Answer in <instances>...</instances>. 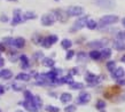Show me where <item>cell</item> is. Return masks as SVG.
I'll list each match as a JSON object with an SVG mask.
<instances>
[{"instance_id":"cell-32","label":"cell","mask_w":125,"mask_h":112,"mask_svg":"<svg viewBox=\"0 0 125 112\" xmlns=\"http://www.w3.org/2000/svg\"><path fill=\"white\" fill-rule=\"evenodd\" d=\"M107 69H108L110 72H113L115 69H116V63H115L114 61H110V62H108V63H107Z\"/></svg>"},{"instance_id":"cell-52","label":"cell","mask_w":125,"mask_h":112,"mask_svg":"<svg viewBox=\"0 0 125 112\" xmlns=\"http://www.w3.org/2000/svg\"><path fill=\"white\" fill-rule=\"evenodd\" d=\"M7 1H17V0H7Z\"/></svg>"},{"instance_id":"cell-6","label":"cell","mask_w":125,"mask_h":112,"mask_svg":"<svg viewBox=\"0 0 125 112\" xmlns=\"http://www.w3.org/2000/svg\"><path fill=\"white\" fill-rule=\"evenodd\" d=\"M108 44V40L107 39H100V40H94L88 42V47H91L93 49H99V48H102L104 46Z\"/></svg>"},{"instance_id":"cell-31","label":"cell","mask_w":125,"mask_h":112,"mask_svg":"<svg viewBox=\"0 0 125 112\" xmlns=\"http://www.w3.org/2000/svg\"><path fill=\"white\" fill-rule=\"evenodd\" d=\"M45 110L47 112H59L60 111V109L57 108V106H54V105H47L45 108Z\"/></svg>"},{"instance_id":"cell-54","label":"cell","mask_w":125,"mask_h":112,"mask_svg":"<svg viewBox=\"0 0 125 112\" xmlns=\"http://www.w3.org/2000/svg\"><path fill=\"white\" fill-rule=\"evenodd\" d=\"M0 112H2V111H1V110H0Z\"/></svg>"},{"instance_id":"cell-15","label":"cell","mask_w":125,"mask_h":112,"mask_svg":"<svg viewBox=\"0 0 125 112\" xmlns=\"http://www.w3.org/2000/svg\"><path fill=\"white\" fill-rule=\"evenodd\" d=\"M60 100L62 103H64V104H67V103H69V102L72 101V95L69 93H63L62 95L60 96Z\"/></svg>"},{"instance_id":"cell-42","label":"cell","mask_w":125,"mask_h":112,"mask_svg":"<svg viewBox=\"0 0 125 112\" xmlns=\"http://www.w3.org/2000/svg\"><path fill=\"white\" fill-rule=\"evenodd\" d=\"M44 57V55H42V52H37L36 54H34V58H42Z\"/></svg>"},{"instance_id":"cell-30","label":"cell","mask_w":125,"mask_h":112,"mask_svg":"<svg viewBox=\"0 0 125 112\" xmlns=\"http://www.w3.org/2000/svg\"><path fill=\"white\" fill-rule=\"evenodd\" d=\"M19 58H20V55L17 54V53H15V52H14V53H13V52L9 53V60H10L11 62H16Z\"/></svg>"},{"instance_id":"cell-16","label":"cell","mask_w":125,"mask_h":112,"mask_svg":"<svg viewBox=\"0 0 125 112\" xmlns=\"http://www.w3.org/2000/svg\"><path fill=\"white\" fill-rule=\"evenodd\" d=\"M114 48L116 50H125V42L117 39L116 41H114Z\"/></svg>"},{"instance_id":"cell-35","label":"cell","mask_w":125,"mask_h":112,"mask_svg":"<svg viewBox=\"0 0 125 112\" xmlns=\"http://www.w3.org/2000/svg\"><path fill=\"white\" fill-rule=\"evenodd\" d=\"M47 39H48V41L52 44V45H54V44L57 41V36H55V34H51L49 37H47Z\"/></svg>"},{"instance_id":"cell-25","label":"cell","mask_w":125,"mask_h":112,"mask_svg":"<svg viewBox=\"0 0 125 112\" xmlns=\"http://www.w3.org/2000/svg\"><path fill=\"white\" fill-rule=\"evenodd\" d=\"M61 82H62V84H68V85H71L72 82H73L72 75H65V77H63V78L61 79Z\"/></svg>"},{"instance_id":"cell-14","label":"cell","mask_w":125,"mask_h":112,"mask_svg":"<svg viewBox=\"0 0 125 112\" xmlns=\"http://www.w3.org/2000/svg\"><path fill=\"white\" fill-rule=\"evenodd\" d=\"M13 77V73H11L10 70L8 69H5V70H1L0 71V78L1 79H5V80H8Z\"/></svg>"},{"instance_id":"cell-55","label":"cell","mask_w":125,"mask_h":112,"mask_svg":"<svg viewBox=\"0 0 125 112\" xmlns=\"http://www.w3.org/2000/svg\"><path fill=\"white\" fill-rule=\"evenodd\" d=\"M34 112H36V111H34Z\"/></svg>"},{"instance_id":"cell-23","label":"cell","mask_w":125,"mask_h":112,"mask_svg":"<svg viewBox=\"0 0 125 112\" xmlns=\"http://www.w3.org/2000/svg\"><path fill=\"white\" fill-rule=\"evenodd\" d=\"M61 46H62V48L69 49L72 46V42H71V40H69V39H63V40L61 41Z\"/></svg>"},{"instance_id":"cell-24","label":"cell","mask_w":125,"mask_h":112,"mask_svg":"<svg viewBox=\"0 0 125 112\" xmlns=\"http://www.w3.org/2000/svg\"><path fill=\"white\" fill-rule=\"evenodd\" d=\"M20 60L22 62V67L23 69H25V67H29V60H28V57L25 55H21L20 56Z\"/></svg>"},{"instance_id":"cell-3","label":"cell","mask_w":125,"mask_h":112,"mask_svg":"<svg viewBox=\"0 0 125 112\" xmlns=\"http://www.w3.org/2000/svg\"><path fill=\"white\" fill-rule=\"evenodd\" d=\"M87 19H88V16H83V17H79L76 22L73 23V25H72V28L70 29V31H71V32H75V31L82 30L84 26L86 25Z\"/></svg>"},{"instance_id":"cell-22","label":"cell","mask_w":125,"mask_h":112,"mask_svg":"<svg viewBox=\"0 0 125 112\" xmlns=\"http://www.w3.org/2000/svg\"><path fill=\"white\" fill-rule=\"evenodd\" d=\"M85 26H87V29H90V30H94L98 28V23L95 22L94 19H87Z\"/></svg>"},{"instance_id":"cell-12","label":"cell","mask_w":125,"mask_h":112,"mask_svg":"<svg viewBox=\"0 0 125 112\" xmlns=\"http://www.w3.org/2000/svg\"><path fill=\"white\" fill-rule=\"evenodd\" d=\"M125 75V71L123 67H116L114 71L111 72V77L115 79H119V78H123Z\"/></svg>"},{"instance_id":"cell-39","label":"cell","mask_w":125,"mask_h":112,"mask_svg":"<svg viewBox=\"0 0 125 112\" xmlns=\"http://www.w3.org/2000/svg\"><path fill=\"white\" fill-rule=\"evenodd\" d=\"M117 39L122 41H125V31H119L117 33Z\"/></svg>"},{"instance_id":"cell-4","label":"cell","mask_w":125,"mask_h":112,"mask_svg":"<svg viewBox=\"0 0 125 112\" xmlns=\"http://www.w3.org/2000/svg\"><path fill=\"white\" fill-rule=\"evenodd\" d=\"M55 21H56V19H55V16H54L53 13H51V14H46V15H44L42 17V24L44 26L53 25Z\"/></svg>"},{"instance_id":"cell-48","label":"cell","mask_w":125,"mask_h":112,"mask_svg":"<svg viewBox=\"0 0 125 112\" xmlns=\"http://www.w3.org/2000/svg\"><path fill=\"white\" fill-rule=\"evenodd\" d=\"M4 93H5V87L0 85V95H2Z\"/></svg>"},{"instance_id":"cell-27","label":"cell","mask_w":125,"mask_h":112,"mask_svg":"<svg viewBox=\"0 0 125 112\" xmlns=\"http://www.w3.org/2000/svg\"><path fill=\"white\" fill-rule=\"evenodd\" d=\"M44 38L42 36H39V34H34L33 37H32V41H33L36 45H42V41Z\"/></svg>"},{"instance_id":"cell-45","label":"cell","mask_w":125,"mask_h":112,"mask_svg":"<svg viewBox=\"0 0 125 112\" xmlns=\"http://www.w3.org/2000/svg\"><path fill=\"white\" fill-rule=\"evenodd\" d=\"M0 21H1V22H8V17L6 15H2L0 17Z\"/></svg>"},{"instance_id":"cell-18","label":"cell","mask_w":125,"mask_h":112,"mask_svg":"<svg viewBox=\"0 0 125 112\" xmlns=\"http://www.w3.org/2000/svg\"><path fill=\"white\" fill-rule=\"evenodd\" d=\"M31 79V75L28 73H19L16 75V80L17 81H29Z\"/></svg>"},{"instance_id":"cell-38","label":"cell","mask_w":125,"mask_h":112,"mask_svg":"<svg viewBox=\"0 0 125 112\" xmlns=\"http://www.w3.org/2000/svg\"><path fill=\"white\" fill-rule=\"evenodd\" d=\"M13 89L14 90H16V92H20V90H23L24 89V86H23V85H19V84H14V85H13Z\"/></svg>"},{"instance_id":"cell-49","label":"cell","mask_w":125,"mask_h":112,"mask_svg":"<svg viewBox=\"0 0 125 112\" xmlns=\"http://www.w3.org/2000/svg\"><path fill=\"white\" fill-rule=\"evenodd\" d=\"M121 60H122V62H123V63H125V55L122 56V58H121Z\"/></svg>"},{"instance_id":"cell-9","label":"cell","mask_w":125,"mask_h":112,"mask_svg":"<svg viewBox=\"0 0 125 112\" xmlns=\"http://www.w3.org/2000/svg\"><path fill=\"white\" fill-rule=\"evenodd\" d=\"M54 16H55V19H59L60 22H65L67 19H68V13L64 10H62V9H57V10H54L53 11Z\"/></svg>"},{"instance_id":"cell-28","label":"cell","mask_w":125,"mask_h":112,"mask_svg":"<svg viewBox=\"0 0 125 112\" xmlns=\"http://www.w3.org/2000/svg\"><path fill=\"white\" fill-rule=\"evenodd\" d=\"M95 106H96V109H98V110L102 111L103 109L106 108V102L103 101V100H99V101L96 102V105H95Z\"/></svg>"},{"instance_id":"cell-33","label":"cell","mask_w":125,"mask_h":112,"mask_svg":"<svg viewBox=\"0 0 125 112\" xmlns=\"http://www.w3.org/2000/svg\"><path fill=\"white\" fill-rule=\"evenodd\" d=\"M77 60L78 61H86L87 60V54L84 52H80L77 54Z\"/></svg>"},{"instance_id":"cell-5","label":"cell","mask_w":125,"mask_h":112,"mask_svg":"<svg viewBox=\"0 0 125 112\" xmlns=\"http://www.w3.org/2000/svg\"><path fill=\"white\" fill-rule=\"evenodd\" d=\"M90 101H91V94L87 93V92H82L79 94V96L77 97V104H87Z\"/></svg>"},{"instance_id":"cell-53","label":"cell","mask_w":125,"mask_h":112,"mask_svg":"<svg viewBox=\"0 0 125 112\" xmlns=\"http://www.w3.org/2000/svg\"><path fill=\"white\" fill-rule=\"evenodd\" d=\"M55 1H59V0H55Z\"/></svg>"},{"instance_id":"cell-51","label":"cell","mask_w":125,"mask_h":112,"mask_svg":"<svg viewBox=\"0 0 125 112\" xmlns=\"http://www.w3.org/2000/svg\"><path fill=\"white\" fill-rule=\"evenodd\" d=\"M16 112H24V111H22V110H17Z\"/></svg>"},{"instance_id":"cell-17","label":"cell","mask_w":125,"mask_h":112,"mask_svg":"<svg viewBox=\"0 0 125 112\" xmlns=\"http://www.w3.org/2000/svg\"><path fill=\"white\" fill-rule=\"evenodd\" d=\"M54 60L51 58V57H44L42 58V65L44 66H47V67H53L54 66Z\"/></svg>"},{"instance_id":"cell-34","label":"cell","mask_w":125,"mask_h":112,"mask_svg":"<svg viewBox=\"0 0 125 112\" xmlns=\"http://www.w3.org/2000/svg\"><path fill=\"white\" fill-rule=\"evenodd\" d=\"M24 97H25L27 101H32V100H33V95H32V93L29 92V90H25V92H24Z\"/></svg>"},{"instance_id":"cell-40","label":"cell","mask_w":125,"mask_h":112,"mask_svg":"<svg viewBox=\"0 0 125 112\" xmlns=\"http://www.w3.org/2000/svg\"><path fill=\"white\" fill-rule=\"evenodd\" d=\"M73 55H75V52H73V50H68L65 58H67V60H71L72 57H73Z\"/></svg>"},{"instance_id":"cell-37","label":"cell","mask_w":125,"mask_h":112,"mask_svg":"<svg viewBox=\"0 0 125 112\" xmlns=\"http://www.w3.org/2000/svg\"><path fill=\"white\" fill-rule=\"evenodd\" d=\"M42 45L44 46L45 48H49V47L52 46V44L48 41V39H47V38H44V39H42Z\"/></svg>"},{"instance_id":"cell-1","label":"cell","mask_w":125,"mask_h":112,"mask_svg":"<svg viewBox=\"0 0 125 112\" xmlns=\"http://www.w3.org/2000/svg\"><path fill=\"white\" fill-rule=\"evenodd\" d=\"M116 22H118V16H116V15H104L100 19L98 25L100 26V28H104V26L115 24Z\"/></svg>"},{"instance_id":"cell-47","label":"cell","mask_w":125,"mask_h":112,"mask_svg":"<svg viewBox=\"0 0 125 112\" xmlns=\"http://www.w3.org/2000/svg\"><path fill=\"white\" fill-rule=\"evenodd\" d=\"M5 64V60L2 58V57H0V67H2Z\"/></svg>"},{"instance_id":"cell-26","label":"cell","mask_w":125,"mask_h":112,"mask_svg":"<svg viewBox=\"0 0 125 112\" xmlns=\"http://www.w3.org/2000/svg\"><path fill=\"white\" fill-rule=\"evenodd\" d=\"M32 102L34 103V105H36V108H37V109H40L42 106V101L40 100V97H39V96H33Z\"/></svg>"},{"instance_id":"cell-11","label":"cell","mask_w":125,"mask_h":112,"mask_svg":"<svg viewBox=\"0 0 125 112\" xmlns=\"http://www.w3.org/2000/svg\"><path fill=\"white\" fill-rule=\"evenodd\" d=\"M21 104L24 106V109H27L29 112H34V111L38 110V109L36 108V105H34V103L32 101H27V100H25V101L22 102Z\"/></svg>"},{"instance_id":"cell-44","label":"cell","mask_w":125,"mask_h":112,"mask_svg":"<svg viewBox=\"0 0 125 112\" xmlns=\"http://www.w3.org/2000/svg\"><path fill=\"white\" fill-rule=\"evenodd\" d=\"M70 75H78V69L77 67H72L71 70H70Z\"/></svg>"},{"instance_id":"cell-20","label":"cell","mask_w":125,"mask_h":112,"mask_svg":"<svg viewBox=\"0 0 125 112\" xmlns=\"http://www.w3.org/2000/svg\"><path fill=\"white\" fill-rule=\"evenodd\" d=\"M100 53H101V57L104 58V60H108V58L111 57V49L110 48H103L102 52Z\"/></svg>"},{"instance_id":"cell-2","label":"cell","mask_w":125,"mask_h":112,"mask_svg":"<svg viewBox=\"0 0 125 112\" xmlns=\"http://www.w3.org/2000/svg\"><path fill=\"white\" fill-rule=\"evenodd\" d=\"M94 4L100 8H104V9H113L116 6L115 0H94Z\"/></svg>"},{"instance_id":"cell-7","label":"cell","mask_w":125,"mask_h":112,"mask_svg":"<svg viewBox=\"0 0 125 112\" xmlns=\"http://www.w3.org/2000/svg\"><path fill=\"white\" fill-rule=\"evenodd\" d=\"M67 13L69 16H80L84 13V9L79 6H72V7L68 8Z\"/></svg>"},{"instance_id":"cell-19","label":"cell","mask_w":125,"mask_h":112,"mask_svg":"<svg viewBox=\"0 0 125 112\" xmlns=\"http://www.w3.org/2000/svg\"><path fill=\"white\" fill-rule=\"evenodd\" d=\"M88 56L91 57L92 60H94V61H98L101 58V53L99 52L98 49H93L90 54H88Z\"/></svg>"},{"instance_id":"cell-36","label":"cell","mask_w":125,"mask_h":112,"mask_svg":"<svg viewBox=\"0 0 125 112\" xmlns=\"http://www.w3.org/2000/svg\"><path fill=\"white\" fill-rule=\"evenodd\" d=\"M64 112H76V105H68V106H65L64 109Z\"/></svg>"},{"instance_id":"cell-21","label":"cell","mask_w":125,"mask_h":112,"mask_svg":"<svg viewBox=\"0 0 125 112\" xmlns=\"http://www.w3.org/2000/svg\"><path fill=\"white\" fill-rule=\"evenodd\" d=\"M22 16L24 21H27V19H34L37 17V15L34 13H32V11H25L24 14H22Z\"/></svg>"},{"instance_id":"cell-46","label":"cell","mask_w":125,"mask_h":112,"mask_svg":"<svg viewBox=\"0 0 125 112\" xmlns=\"http://www.w3.org/2000/svg\"><path fill=\"white\" fill-rule=\"evenodd\" d=\"M5 49H6L5 45H4V44H1V42H0V52H4Z\"/></svg>"},{"instance_id":"cell-41","label":"cell","mask_w":125,"mask_h":112,"mask_svg":"<svg viewBox=\"0 0 125 112\" xmlns=\"http://www.w3.org/2000/svg\"><path fill=\"white\" fill-rule=\"evenodd\" d=\"M13 40H14V39H11V38H5L4 42L7 44V45H9V46H13Z\"/></svg>"},{"instance_id":"cell-29","label":"cell","mask_w":125,"mask_h":112,"mask_svg":"<svg viewBox=\"0 0 125 112\" xmlns=\"http://www.w3.org/2000/svg\"><path fill=\"white\" fill-rule=\"evenodd\" d=\"M70 88H71V89H83L84 84H80V82H72L71 85H70Z\"/></svg>"},{"instance_id":"cell-43","label":"cell","mask_w":125,"mask_h":112,"mask_svg":"<svg viewBox=\"0 0 125 112\" xmlns=\"http://www.w3.org/2000/svg\"><path fill=\"white\" fill-rule=\"evenodd\" d=\"M117 84L119 85V86H125V79L119 78L118 79V81H117Z\"/></svg>"},{"instance_id":"cell-50","label":"cell","mask_w":125,"mask_h":112,"mask_svg":"<svg viewBox=\"0 0 125 112\" xmlns=\"http://www.w3.org/2000/svg\"><path fill=\"white\" fill-rule=\"evenodd\" d=\"M122 24H123V26H124V28H125V17H124V19H122Z\"/></svg>"},{"instance_id":"cell-10","label":"cell","mask_w":125,"mask_h":112,"mask_svg":"<svg viewBox=\"0 0 125 112\" xmlns=\"http://www.w3.org/2000/svg\"><path fill=\"white\" fill-rule=\"evenodd\" d=\"M22 22H24V19H23L21 10L20 9L14 10V17L11 19V25H16V24H20V23H22Z\"/></svg>"},{"instance_id":"cell-8","label":"cell","mask_w":125,"mask_h":112,"mask_svg":"<svg viewBox=\"0 0 125 112\" xmlns=\"http://www.w3.org/2000/svg\"><path fill=\"white\" fill-rule=\"evenodd\" d=\"M85 80H86L90 85H96L100 82V77H98L94 73H91V72H87L85 75Z\"/></svg>"},{"instance_id":"cell-13","label":"cell","mask_w":125,"mask_h":112,"mask_svg":"<svg viewBox=\"0 0 125 112\" xmlns=\"http://www.w3.org/2000/svg\"><path fill=\"white\" fill-rule=\"evenodd\" d=\"M25 46V40L23 39V38H16L13 40V47H15V48H23Z\"/></svg>"}]
</instances>
